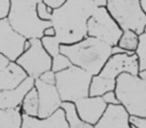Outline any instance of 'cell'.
<instances>
[{
  "label": "cell",
  "instance_id": "obj_32",
  "mask_svg": "<svg viewBox=\"0 0 146 128\" xmlns=\"http://www.w3.org/2000/svg\"><path fill=\"white\" fill-rule=\"evenodd\" d=\"M108 0H94V3L97 7H106Z\"/></svg>",
  "mask_w": 146,
  "mask_h": 128
},
{
  "label": "cell",
  "instance_id": "obj_10",
  "mask_svg": "<svg viewBox=\"0 0 146 128\" xmlns=\"http://www.w3.org/2000/svg\"><path fill=\"white\" fill-rule=\"evenodd\" d=\"M27 38L16 31L10 24L8 18L0 19V53L16 61L24 53Z\"/></svg>",
  "mask_w": 146,
  "mask_h": 128
},
{
  "label": "cell",
  "instance_id": "obj_14",
  "mask_svg": "<svg viewBox=\"0 0 146 128\" xmlns=\"http://www.w3.org/2000/svg\"><path fill=\"white\" fill-rule=\"evenodd\" d=\"M130 114L122 104L108 105L102 118L94 128H130Z\"/></svg>",
  "mask_w": 146,
  "mask_h": 128
},
{
  "label": "cell",
  "instance_id": "obj_30",
  "mask_svg": "<svg viewBox=\"0 0 146 128\" xmlns=\"http://www.w3.org/2000/svg\"><path fill=\"white\" fill-rule=\"evenodd\" d=\"M10 61L11 60L8 58V57H6L5 55L0 53V69H3V68L6 67L9 63H10Z\"/></svg>",
  "mask_w": 146,
  "mask_h": 128
},
{
  "label": "cell",
  "instance_id": "obj_5",
  "mask_svg": "<svg viewBox=\"0 0 146 128\" xmlns=\"http://www.w3.org/2000/svg\"><path fill=\"white\" fill-rule=\"evenodd\" d=\"M93 75L76 65L56 73V87L63 102H73L89 96Z\"/></svg>",
  "mask_w": 146,
  "mask_h": 128
},
{
  "label": "cell",
  "instance_id": "obj_13",
  "mask_svg": "<svg viewBox=\"0 0 146 128\" xmlns=\"http://www.w3.org/2000/svg\"><path fill=\"white\" fill-rule=\"evenodd\" d=\"M35 87V79L28 77L19 86L10 90H0V109L17 108L21 106L26 94Z\"/></svg>",
  "mask_w": 146,
  "mask_h": 128
},
{
  "label": "cell",
  "instance_id": "obj_7",
  "mask_svg": "<svg viewBox=\"0 0 146 128\" xmlns=\"http://www.w3.org/2000/svg\"><path fill=\"white\" fill-rule=\"evenodd\" d=\"M123 30L107 7H97L88 20V36L95 37L111 46L118 44Z\"/></svg>",
  "mask_w": 146,
  "mask_h": 128
},
{
  "label": "cell",
  "instance_id": "obj_25",
  "mask_svg": "<svg viewBox=\"0 0 146 128\" xmlns=\"http://www.w3.org/2000/svg\"><path fill=\"white\" fill-rule=\"evenodd\" d=\"M12 8L11 0H0V19L8 18Z\"/></svg>",
  "mask_w": 146,
  "mask_h": 128
},
{
  "label": "cell",
  "instance_id": "obj_22",
  "mask_svg": "<svg viewBox=\"0 0 146 128\" xmlns=\"http://www.w3.org/2000/svg\"><path fill=\"white\" fill-rule=\"evenodd\" d=\"M139 62V70L146 69V32L139 35V44L135 51Z\"/></svg>",
  "mask_w": 146,
  "mask_h": 128
},
{
  "label": "cell",
  "instance_id": "obj_24",
  "mask_svg": "<svg viewBox=\"0 0 146 128\" xmlns=\"http://www.w3.org/2000/svg\"><path fill=\"white\" fill-rule=\"evenodd\" d=\"M53 11L54 8H52L51 6H49L47 3H45L44 1H40L37 5V14H38L39 18L41 20L44 21H51L53 15Z\"/></svg>",
  "mask_w": 146,
  "mask_h": 128
},
{
  "label": "cell",
  "instance_id": "obj_1",
  "mask_svg": "<svg viewBox=\"0 0 146 128\" xmlns=\"http://www.w3.org/2000/svg\"><path fill=\"white\" fill-rule=\"evenodd\" d=\"M97 6L94 0H67L53 11L51 23L62 44H73L88 36V20Z\"/></svg>",
  "mask_w": 146,
  "mask_h": 128
},
{
  "label": "cell",
  "instance_id": "obj_28",
  "mask_svg": "<svg viewBox=\"0 0 146 128\" xmlns=\"http://www.w3.org/2000/svg\"><path fill=\"white\" fill-rule=\"evenodd\" d=\"M129 121L131 123L138 126V128H146V117H139V116L130 115Z\"/></svg>",
  "mask_w": 146,
  "mask_h": 128
},
{
  "label": "cell",
  "instance_id": "obj_3",
  "mask_svg": "<svg viewBox=\"0 0 146 128\" xmlns=\"http://www.w3.org/2000/svg\"><path fill=\"white\" fill-rule=\"evenodd\" d=\"M12 8L8 20L12 27L27 39L44 36V30L51 26V21H44L37 14V5L42 0H11Z\"/></svg>",
  "mask_w": 146,
  "mask_h": 128
},
{
  "label": "cell",
  "instance_id": "obj_6",
  "mask_svg": "<svg viewBox=\"0 0 146 128\" xmlns=\"http://www.w3.org/2000/svg\"><path fill=\"white\" fill-rule=\"evenodd\" d=\"M107 9L122 30H134L138 34L145 31L146 14L140 0H108Z\"/></svg>",
  "mask_w": 146,
  "mask_h": 128
},
{
  "label": "cell",
  "instance_id": "obj_4",
  "mask_svg": "<svg viewBox=\"0 0 146 128\" xmlns=\"http://www.w3.org/2000/svg\"><path fill=\"white\" fill-rule=\"evenodd\" d=\"M115 91L130 115L146 117V79L124 72L117 77Z\"/></svg>",
  "mask_w": 146,
  "mask_h": 128
},
{
  "label": "cell",
  "instance_id": "obj_17",
  "mask_svg": "<svg viewBox=\"0 0 146 128\" xmlns=\"http://www.w3.org/2000/svg\"><path fill=\"white\" fill-rule=\"evenodd\" d=\"M23 112L17 108L0 109V128H22Z\"/></svg>",
  "mask_w": 146,
  "mask_h": 128
},
{
  "label": "cell",
  "instance_id": "obj_16",
  "mask_svg": "<svg viewBox=\"0 0 146 128\" xmlns=\"http://www.w3.org/2000/svg\"><path fill=\"white\" fill-rule=\"evenodd\" d=\"M27 77V72L17 61H10L6 67L0 69V90L14 89Z\"/></svg>",
  "mask_w": 146,
  "mask_h": 128
},
{
  "label": "cell",
  "instance_id": "obj_34",
  "mask_svg": "<svg viewBox=\"0 0 146 128\" xmlns=\"http://www.w3.org/2000/svg\"><path fill=\"white\" fill-rule=\"evenodd\" d=\"M140 3H141L142 9H143V11L146 14V0H140Z\"/></svg>",
  "mask_w": 146,
  "mask_h": 128
},
{
  "label": "cell",
  "instance_id": "obj_9",
  "mask_svg": "<svg viewBox=\"0 0 146 128\" xmlns=\"http://www.w3.org/2000/svg\"><path fill=\"white\" fill-rule=\"evenodd\" d=\"M139 71V62L136 53H121L113 54L109 57L99 75L106 81L116 85L117 77L120 74L127 72L133 75H138Z\"/></svg>",
  "mask_w": 146,
  "mask_h": 128
},
{
  "label": "cell",
  "instance_id": "obj_15",
  "mask_svg": "<svg viewBox=\"0 0 146 128\" xmlns=\"http://www.w3.org/2000/svg\"><path fill=\"white\" fill-rule=\"evenodd\" d=\"M22 128H69L66 112L62 107L46 118L33 117L23 113Z\"/></svg>",
  "mask_w": 146,
  "mask_h": 128
},
{
  "label": "cell",
  "instance_id": "obj_8",
  "mask_svg": "<svg viewBox=\"0 0 146 128\" xmlns=\"http://www.w3.org/2000/svg\"><path fill=\"white\" fill-rule=\"evenodd\" d=\"M30 40L31 47L24 51L16 61L24 68L28 76L37 79L42 73L51 69L52 56L45 50L41 39L31 38Z\"/></svg>",
  "mask_w": 146,
  "mask_h": 128
},
{
  "label": "cell",
  "instance_id": "obj_33",
  "mask_svg": "<svg viewBox=\"0 0 146 128\" xmlns=\"http://www.w3.org/2000/svg\"><path fill=\"white\" fill-rule=\"evenodd\" d=\"M138 76H139V77H141V78H143V79H146V69L139 71V74H138Z\"/></svg>",
  "mask_w": 146,
  "mask_h": 128
},
{
  "label": "cell",
  "instance_id": "obj_23",
  "mask_svg": "<svg viewBox=\"0 0 146 128\" xmlns=\"http://www.w3.org/2000/svg\"><path fill=\"white\" fill-rule=\"evenodd\" d=\"M71 65H73L71 60L63 53H59L56 56L52 57V67L51 69L57 73V72L63 71V70L69 68Z\"/></svg>",
  "mask_w": 146,
  "mask_h": 128
},
{
  "label": "cell",
  "instance_id": "obj_35",
  "mask_svg": "<svg viewBox=\"0 0 146 128\" xmlns=\"http://www.w3.org/2000/svg\"><path fill=\"white\" fill-rule=\"evenodd\" d=\"M130 128H138V126H137V125H135V124H133V123H131V122H130Z\"/></svg>",
  "mask_w": 146,
  "mask_h": 128
},
{
  "label": "cell",
  "instance_id": "obj_19",
  "mask_svg": "<svg viewBox=\"0 0 146 128\" xmlns=\"http://www.w3.org/2000/svg\"><path fill=\"white\" fill-rule=\"evenodd\" d=\"M62 108L66 112V117L69 122V128H94V125L86 123L79 118L76 111L75 103L73 102H63Z\"/></svg>",
  "mask_w": 146,
  "mask_h": 128
},
{
  "label": "cell",
  "instance_id": "obj_26",
  "mask_svg": "<svg viewBox=\"0 0 146 128\" xmlns=\"http://www.w3.org/2000/svg\"><path fill=\"white\" fill-rule=\"evenodd\" d=\"M103 97L104 101L108 104V105H119L120 103V100L118 99V96L116 94L115 90H111V91H108L106 93H104L102 95Z\"/></svg>",
  "mask_w": 146,
  "mask_h": 128
},
{
  "label": "cell",
  "instance_id": "obj_11",
  "mask_svg": "<svg viewBox=\"0 0 146 128\" xmlns=\"http://www.w3.org/2000/svg\"><path fill=\"white\" fill-rule=\"evenodd\" d=\"M35 87L39 95L38 117H49L62 107L63 100L61 99L56 85L44 83L39 78H37L35 79Z\"/></svg>",
  "mask_w": 146,
  "mask_h": 128
},
{
  "label": "cell",
  "instance_id": "obj_29",
  "mask_svg": "<svg viewBox=\"0 0 146 128\" xmlns=\"http://www.w3.org/2000/svg\"><path fill=\"white\" fill-rule=\"evenodd\" d=\"M45 3H47V4L49 5V6H51L52 8H57V7L61 6V5L63 4V3H65L67 1V0H43Z\"/></svg>",
  "mask_w": 146,
  "mask_h": 128
},
{
  "label": "cell",
  "instance_id": "obj_18",
  "mask_svg": "<svg viewBox=\"0 0 146 128\" xmlns=\"http://www.w3.org/2000/svg\"><path fill=\"white\" fill-rule=\"evenodd\" d=\"M22 112L26 115L38 117L39 112V95L36 87L32 88L26 94L22 104H21Z\"/></svg>",
  "mask_w": 146,
  "mask_h": 128
},
{
  "label": "cell",
  "instance_id": "obj_12",
  "mask_svg": "<svg viewBox=\"0 0 146 128\" xmlns=\"http://www.w3.org/2000/svg\"><path fill=\"white\" fill-rule=\"evenodd\" d=\"M77 114L86 123L95 125L104 115L108 104L102 96H87L75 102Z\"/></svg>",
  "mask_w": 146,
  "mask_h": 128
},
{
  "label": "cell",
  "instance_id": "obj_36",
  "mask_svg": "<svg viewBox=\"0 0 146 128\" xmlns=\"http://www.w3.org/2000/svg\"><path fill=\"white\" fill-rule=\"evenodd\" d=\"M145 32H146V27H145Z\"/></svg>",
  "mask_w": 146,
  "mask_h": 128
},
{
  "label": "cell",
  "instance_id": "obj_21",
  "mask_svg": "<svg viewBox=\"0 0 146 128\" xmlns=\"http://www.w3.org/2000/svg\"><path fill=\"white\" fill-rule=\"evenodd\" d=\"M41 42H42V45L45 48V50L52 57L56 56L57 54L60 53L62 43L60 42V40L56 35L55 36H43L41 38Z\"/></svg>",
  "mask_w": 146,
  "mask_h": 128
},
{
  "label": "cell",
  "instance_id": "obj_27",
  "mask_svg": "<svg viewBox=\"0 0 146 128\" xmlns=\"http://www.w3.org/2000/svg\"><path fill=\"white\" fill-rule=\"evenodd\" d=\"M39 79H40L41 81L44 82V83L55 85V84H56V73H55L52 69L47 70V71H45L44 73L41 74Z\"/></svg>",
  "mask_w": 146,
  "mask_h": 128
},
{
  "label": "cell",
  "instance_id": "obj_20",
  "mask_svg": "<svg viewBox=\"0 0 146 128\" xmlns=\"http://www.w3.org/2000/svg\"><path fill=\"white\" fill-rule=\"evenodd\" d=\"M139 35L134 30H124L117 45L126 50L135 52L139 44Z\"/></svg>",
  "mask_w": 146,
  "mask_h": 128
},
{
  "label": "cell",
  "instance_id": "obj_31",
  "mask_svg": "<svg viewBox=\"0 0 146 128\" xmlns=\"http://www.w3.org/2000/svg\"><path fill=\"white\" fill-rule=\"evenodd\" d=\"M55 35H56V30L53 25L47 27L44 30V36H55Z\"/></svg>",
  "mask_w": 146,
  "mask_h": 128
},
{
  "label": "cell",
  "instance_id": "obj_2",
  "mask_svg": "<svg viewBox=\"0 0 146 128\" xmlns=\"http://www.w3.org/2000/svg\"><path fill=\"white\" fill-rule=\"evenodd\" d=\"M60 52L70 59L73 65L97 75L112 55V46L95 37L87 36L73 44H62Z\"/></svg>",
  "mask_w": 146,
  "mask_h": 128
}]
</instances>
